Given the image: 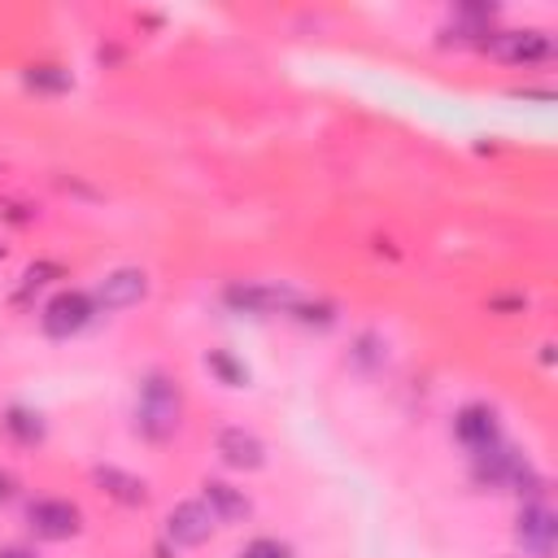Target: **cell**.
I'll list each match as a JSON object with an SVG mask.
<instances>
[{
	"instance_id": "obj_1",
	"label": "cell",
	"mask_w": 558,
	"mask_h": 558,
	"mask_svg": "<svg viewBox=\"0 0 558 558\" xmlns=\"http://www.w3.org/2000/svg\"><path fill=\"white\" fill-rule=\"evenodd\" d=\"M179 388L166 379V375H148L144 388H140V432L153 436V440H166L174 427H179Z\"/></svg>"
},
{
	"instance_id": "obj_2",
	"label": "cell",
	"mask_w": 558,
	"mask_h": 558,
	"mask_svg": "<svg viewBox=\"0 0 558 558\" xmlns=\"http://www.w3.org/2000/svg\"><path fill=\"white\" fill-rule=\"evenodd\" d=\"M92 314H96L92 292L65 288V292H57V296L44 305L39 323H44V331H48V336H74V331H83V327L92 323Z\"/></svg>"
},
{
	"instance_id": "obj_3",
	"label": "cell",
	"mask_w": 558,
	"mask_h": 558,
	"mask_svg": "<svg viewBox=\"0 0 558 558\" xmlns=\"http://www.w3.org/2000/svg\"><path fill=\"white\" fill-rule=\"evenodd\" d=\"M222 296H227L231 310H240V314H257V318L296 305V292L283 288V283H231Z\"/></svg>"
},
{
	"instance_id": "obj_4",
	"label": "cell",
	"mask_w": 558,
	"mask_h": 558,
	"mask_svg": "<svg viewBox=\"0 0 558 558\" xmlns=\"http://www.w3.org/2000/svg\"><path fill=\"white\" fill-rule=\"evenodd\" d=\"M148 296V275L135 270V266H122V270H109L96 292H92V305L96 310H126V305H140Z\"/></svg>"
},
{
	"instance_id": "obj_5",
	"label": "cell",
	"mask_w": 558,
	"mask_h": 558,
	"mask_svg": "<svg viewBox=\"0 0 558 558\" xmlns=\"http://www.w3.org/2000/svg\"><path fill=\"white\" fill-rule=\"evenodd\" d=\"M26 523L44 541H70L78 532V506L61 501V497H39L26 506Z\"/></svg>"
},
{
	"instance_id": "obj_6",
	"label": "cell",
	"mask_w": 558,
	"mask_h": 558,
	"mask_svg": "<svg viewBox=\"0 0 558 558\" xmlns=\"http://www.w3.org/2000/svg\"><path fill=\"white\" fill-rule=\"evenodd\" d=\"M514 536H519L523 554H532V558H549V554H554V541H558V519H554V510L541 506V501L523 506V510H519V527H514Z\"/></svg>"
},
{
	"instance_id": "obj_7",
	"label": "cell",
	"mask_w": 558,
	"mask_h": 558,
	"mask_svg": "<svg viewBox=\"0 0 558 558\" xmlns=\"http://www.w3.org/2000/svg\"><path fill=\"white\" fill-rule=\"evenodd\" d=\"M488 48L501 61H510V65H536V61H545L554 52V44H549L545 31H497L488 39Z\"/></svg>"
},
{
	"instance_id": "obj_8",
	"label": "cell",
	"mask_w": 558,
	"mask_h": 558,
	"mask_svg": "<svg viewBox=\"0 0 558 558\" xmlns=\"http://www.w3.org/2000/svg\"><path fill=\"white\" fill-rule=\"evenodd\" d=\"M214 510L205 501H179L170 514H166V536L174 545H205L209 532H214Z\"/></svg>"
},
{
	"instance_id": "obj_9",
	"label": "cell",
	"mask_w": 558,
	"mask_h": 558,
	"mask_svg": "<svg viewBox=\"0 0 558 558\" xmlns=\"http://www.w3.org/2000/svg\"><path fill=\"white\" fill-rule=\"evenodd\" d=\"M453 436L466 445V449H493L501 445V432H497V414L488 405H462L458 418H453Z\"/></svg>"
},
{
	"instance_id": "obj_10",
	"label": "cell",
	"mask_w": 558,
	"mask_h": 558,
	"mask_svg": "<svg viewBox=\"0 0 558 558\" xmlns=\"http://www.w3.org/2000/svg\"><path fill=\"white\" fill-rule=\"evenodd\" d=\"M218 453L235 471H257L266 462V445L253 432H244V427H222L218 432Z\"/></svg>"
},
{
	"instance_id": "obj_11",
	"label": "cell",
	"mask_w": 558,
	"mask_h": 558,
	"mask_svg": "<svg viewBox=\"0 0 558 558\" xmlns=\"http://www.w3.org/2000/svg\"><path fill=\"white\" fill-rule=\"evenodd\" d=\"M201 488H205V506L214 510L218 523H240V519L248 514V497H244L235 484H227V480H205Z\"/></svg>"
},
{
	"instance_id": "obj_12",
	"label": "cell",
	"mask_w": 558,
	"mask_h": 558,
	"mask_svg": "<svg viewBox=\"0 0 558 558\" xmlns=\"http://www.w3.org/2000/svg\"><path fill=\"white\" fill-rule=\"evenodd\" d=\"M92 480L113 497V501H122V506H144V480H135V475H126V471H118V466H96L92 471Z\"/></svg>"
},
{
	"instance_id": "obj_13",
	"label": "cell",
	"mask_w": 558,
	"mask_h": 558,
	"mask_svg": "<svg viewBox=\"0 0 558 558\" xmlns=\"http://www.w3.org/2000/svg\"><path fill=\"white\" fill-rule=\"evenodd\" d=\"M0 423H4V432H9V436H17L22 445H35V440L44 436V418H39L35 410H22V405L4 410V418H0Z\"/></svg>"
},
{
	"instance_id": "obj_14",
	"label": "cell",
	"mask_w": 558,
	"mask_h": 558,
	"mask_svg": "<svg viewBox=\"0 0 558 558\" xmlns=\"http://www.w3.org/2000/svg\"><path fill=\"white\" fill-rule=\"evenodd\" d=\"M205 366L222 379V384H231V388H240V384H248V371L231 357V353H222V349H209V357H205Z\"/></svg>"
},
{
	"instance_id": "obj_15",
	"label": "cell",
	"mask_w": 558,
	"mask_h": 558,
	"mask_svg": "<svg viewBox=\"0 0 558 558\" xmlns=\"http://www.w3.org/2000/svg\"><path fill=\"white\" fill-rule=\"evenodd\" d=\"M240 558H292V545L288 541H275V536H257L240 549Z\"/></svg>"
},
{
	"instance_id": "obj_16",
	"label": "cell",
	"mask_w": 558,
	"mask_h": 558,
	"mask_svg": "<svg viewBox=\"0 0 558 558\" xmlns=\"http://www.w3.org/2000/svg\"><path fill=\"white\" fill-rule=\"evenodd\" d=\"M52 70H57V65H35V70H31V83H35V87H52V92L65 87V74H52Z\"/></svg>"
},
{
	"instance_id": "obj_17",
	"label": "cell",
	"mask_w": 558,
	"mask_h": 558,
	"mask_svg": "<svg viewBox=\"0 0 558 558\" xmlns=\"http://www.w3.org/2000/svg\"><path fill=\"white\" fill-rule=\"evenodd\" d=\"M13 493H17V484H13V475H4V471H0V501H9Z\"/></svg>"
},
{
	"instance_id": "obj_18",
	"label": "cell",
	"mask_w": 558,
	"mask_h": 558,
	"mask_svg": "<svg viewBox=\"0 0 558 558\" xmlns=\"http://www.w3.org/2000/svg\"><path fill=\"white\" fill-rule=\"evenodd\" d=\"M0 558H31L26 549H0Z\"/></svg>"
}]
</instances>
